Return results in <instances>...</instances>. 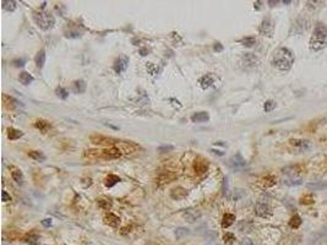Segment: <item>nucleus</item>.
Instances as JSON below:
<instances>
[{
	"label": "nucleus",
	"instance_id": "f257e3e1",
	"mask_svg": "<svg viewBox=\"0 0 327 245\" xmlns=\"http://www.w3.org/2000/svg\"><path fill=\"white\" fill-rule=\"evenodd\" d=\"M293 63H294V55L287 48H278L273 54V58H272V65L282 71L289 70L292 68Z\"/></svg>",
	"mask_w": 327,
	"mask_h": 245
},
{
	"label": "nucleus",
	"instance_id": "f03ea898",
	"mask_svg": "<svg viewBox=\"0 0 327 245\" xmlns=\"http://www.w3.org/2000/svg\"><path fill=\"white\" fill-rule=\"evenodd\" d=\"M33 18L42 30H49L54 26V17L47 11H38L33 15Z\"/></svg>",
	"mask_w": 327,
	"mask_h": 245
},
{
	"label": "nucleus",
	"instance_id": "7ed1b4c3",
	"mask_svg": "<svg viewBox=\"0 0 327 245\" xmlns=\"http://www.w3.org/2000/svg\"><path fill=\"white\" fill-rule=\"evenodd\" d=\"M275 32V24L269 17H266L262 20L260 25V33L266 36V37H272Z\"/></svg>",
	"mask_w": 327,
	"mask_h": 245
},
{
	"label": "nucleus",
	"instance_id": "20e7f679",
	"mask_svg": "<svg viewBox=\"0 0 327 245\" xmlns=\"http://www.w3.org/2000/svg\"><path fill=\"white\" fill-rule=\"evenodd\" d=\"M96 156L98 157H103V158H119L121 156V151L119 148H107V149H102V151H96Z\"/></svg>",
	"mask_w": 327,
	"mask_h": 245
},
{
	"label": "nucleus",
	"instance_id": "39448f33",
	"mask_svg": "<svg viewBox=\"0 0 327 245\" xmlns=\"http://www.w3.org/2000/svg\"><path fill=\"white\" fill-rule=\"evenodd\" d=\"M259 63L257 58L254 54L251 53H246L241 56V60H240V64L244 69H251L254 66H256V64Z\"/></svg>",
	"mask_w": 327,
	"mask_h": 245
},
{
	"label": "nucleus",
	"instance_id": "423d86ee",
	"mask_svg": "<svg viewBox=\"0 0 327 245\" xmlns=\"http://www.w3.org/2000/svg\"><path fill=\"white\" fill-rule=\"evenodd\" d=\"M128 65H129V58H128L126 55L121 54L119 58L115 60L113 69H114V71H115L117 74H121V72H124V71L126 70Z\"/></svg>",
	"mask_w": 327,
	"mask_h": 245
},
{
	"label": "nucleus",
	"instance_id": "0eeeda50",
	"mask_svg": "<svg viewBox=\"0 0 327 245\" xmlns=\"http://www.w3.org/2000/svg\"><path fill=\"white\" fill-rule=\"evenodd\" d=\"M245 164H246V162H245V159L241 157L240 153L234 155V156L228 161V165H229L232 169H234V171L241 169L243 167H245Z\"/></svg>",
	"mask_w": 327,
	"mask_h": 245
},
{
	"label": "nucleus",
	"instance_id": "6e6552de",
	"mask_svg": "<svg viewBox=\"0 0 327 245\" xmlns=\"http://www.w3.org/2000/svg\"><path fill=\"white\" fill-rule=\"evenodd\" d=\"M255 213L259 216V217H262V218H267L272 215V211H271V207L266 203H262V202H259L256 206H255Z\"/></svg>",
	"mask_w": 327,
	"mask_h": 245
},
{
	"label": "nucleus",
	"instance_id": "1a4fd4ad",
	"mask_svg": "<svg viewBox=\"0 0 327 245\" xmlns=\"http://www.w3.org/2000/svg\"><path fill=\"white\" fill-rule=\"evenodd\" d=\"M194 169H195V172L197 174H204L207 172V169H208V163L206 159L201 158V157H198L195 159L194 162Z\"/></svg>",
	"mask_w": 327,
	"mask_h": 245
},
{
	"label": "nucleus",
	"instance_id": "9d476101",
	"mask_svg": "<svg viewBox=\"0 0 327 245\" xmlns=\"http://www.w3.org/2000/svg\"><path fill=\"white\" fill-rule=\"evenodd\" d=\"M91 141L93 143L97 145H114L118 143V140L115 139H111V137H105V136H101V135H95L91 137Z\"/></svg>",
	"mask_w": 327,
	"mask_h": 245
},
{
	"label": "nucleus",
	"instance_id": "9b49d317",
	"mask_svg": "<svg viewBox=\"0 0 327 245\" xmlns=\"http://www.w3.org/2000/svg\"><path fill=\"white\" fill-rule=\"evenodd\" d=\"M186 195H188L186 189H184V187H181V186H176V187H174V189L170 190V197L173 200H176V201L185 199Z\"/></svg>",
	"mask_w": 327,
	"mask_h": 245
},
{
	"label": "nucleus",
	"instance_id": "f8f14e48",
	"mask_svg": "<svg viewBox=\"0 0 327 245\" xmlns=\"http://www.w3.org/2000/svg\"><path fill=\"white\" fill-rule=\"evenodd\" d=\"M313 38H316L320 41H326L327 39V27H325L323 25H317L314 30Z\"/></svg>",
	"mask_w": 327,
	"mask_h": 245
},
{
	"label": "nucleus",
	"instance_id": "ddd939ff",
	"mask_svg": "<svg viewBox=\"0 0 327 245\" xmlns=\"http://www.w3.org/2000/svg\"><path fill=\"white\" fill-rule=\"evenodd\" d=\"M104 222L108 225H111V227H118V225L120 224V218L118 216H115L114 213H112V212H108L104 216Z\"/></svg>",
	"mask_w": 327,
	"mask_h": 245
},
{
	"label": "nucleus",
	"instance_id": "4468645a",
	"mask_svg": "<svg viewBox=\"0 0 327 245\" xmlns=\"http://www.w3.org/2000/svg\"><path fill=\"white\" fill-rule=\"evenodd\" d=\"M198 83H200V86H201L204 90H207V88H210L214 83V77L212 76L211 74H207V75H205V76H202L201 79L198 80Z\"/></svg>",
	"mask_w": 327,
	"mask_h": 245
},
{
	"label": "nucleus",
	"instance_id": "2eb2a0df",
	"mask_svg": "<svg viewBox=\"0 0 327 245\" xmlns=\"http://www.w3.org/2000/svg\"><path fill=\"white\" fill-rule=\"evenodd\" d=\"M184 217L185 219L189 222V223H194L196 219H198L200 217H201V212L197 211V210H186L184 212Z\"/></svg>",
	"mask_w": 327,
	"mask_h": 245
},
{
	"label": "nucleus",
	"instance_id": "dca6fc26",
	"mask_svg": "<svg viewBox=\"0 0 327 245\" xmlns=\"http://www.w3.org/2000/svg\"><path fill=\"white\" fill-rule=\"evenodd\" d=\"M210 120V115L207 112H198L195 113V114L191 117V121L192 123H205Z\"/></svg>",
	"mask_w": 327,
	"mask_h": 245
},
{
	"label": "nucleus",
	"instance_id": "f3484780",
	"mask_svg": "<svg viewBox=\"0 0 327 245\" xmlns=\"http://www.w3.org/2000/svg\"><path fill=\"white\" fill-rule=\"evenodd\" d=\"M45 64V50L42 49L37 53V55H36V65H37V68L42 69Z\"/></svg>",
	"mask_w": 327,
	"mask_h": 245
},
{
	"label": "nucleus",
	"instance_id": "a211bd4d",
	"mask_svg": "<svg viewBox=\"0 0 327 245\" xmlns=\"http://www.w3.org/2000/svg\"><path fill=\"white\" fill-rule=\"evenodd\" d=\"M23 136V133L21 130H17L15 127H9L8 129V137L10 140H17V139H20Z\"/></svg>",
	"mask_w": 327,
	"mask_h": 245
},
{
	"label": "nucleus",
	"instance_id": "6ab92c4d",
	"mask_svg": "<svg viewBox=\"0 0 327 245\" xmlns=\"http://www.w3.org/2000/svg\"><path fill=\"white\" fill-rule=\"evenodd\" d=\"M19 80H20V82L22 83V85H25V86H27V85H30L31 82H33V76L32 75H30L28 72H26V71H22L21 74H20V76H19Z\"/></svg>",
	"mask_w": 327,
	"mask_h": 245
},
{
	"label": "nucleus",
	"instance_id": "aec40b11",
	"mask_svg": "<svg viewBox=\"0 0 327 245\" xmlns=\"http://www.w3.org/2000/svg\"><path fill=\"white\" fill-rule=\"evenodd\" d=\"M120 181V178L118 175H113V174H109L107 178H105V186L107 187H113L115 184H118Z\"/></svg>",
	"mask_w": 327,
	"mask_h": 245
},
{
	"label": "nucleus",
	"instance_id": "412c9836",
	"mask_svg": "<svg viewBox=\"0 0 327 245\" xmlns=\"http://www.w3.org/2000/svg\"><path fill=\"white\" fill-rule=\"evenodd\" d=\"M235 221V216L232 215V213H226L223 216V219H222V227L223 228H227L229 225H232Z\"/></svg>",
	"mask_w": 327,
	"mask_h": 245
},
{
	"label": "nucleus",
	"instance_id": "4be33fe9",
	"mask_svg": "<svg viewBox=\"0 0 327 245\" xmlns=\"http://www.w3.org/2000/svg\"><path fill=\"white\" fill-rule=\"evenodd\" d=\"M2 6L6 11H14L17 8V3L14 2V0H3V2H2Z\"/></svg>",
	"mask_w": 327,
	"mask_h": 245
},
{
	"label": "nucleus",
	"instance_id": "5701e85b",
	"mask_svg": "<svg viewBox=\"0 0 327 245\" xmlns=\"http://www.w3.org/2000/svg\"><path fill=\"white\" fill-rule=\"evenodd\" d=\"M28 156L34 159V161H37V162H43L45 159V156L42 153V152H38V151H30L28 152Z\"/></svg>",
	"mask_w": 327,
	"mask_h": 245
},
{
	"label": "nucleus",
	"instance_id": "b1692460",
	"mask_svg": "<svg viewBox=\"0 0 327 245\" xmlns=\"http://www.w3.org/2000/svg\"><path fill=\"white\" fill-rule=\"evenodd\" d=\"M11 177H12V179H14V180H15L17 184H23L25 178H23L22 172H21V171H19V169H15V171L11 173Z\"/></svg>",
	"mask_w": 327,
	"mask_h": 245
},
{
	"label": "nucleus",
	"instance_id": "393cba45",
	"mask_svg": "<svg viewBox=\"0 0 327 245\" xmlns=\"http://www.w3.org/2000/svg\"><path fill=\"white\" fill-rule=\"evenodd\" d=\"M283 183H284L287 186H295V185H300V184H301V179H300V178H297V177H290V178L284 179Z\"/></svg>",
	"mask_w": 327,
	"mask_h": 245
},
{
	"label": "nucleus",
	"instance_id": "a878e982",
	"mask_svg": "<svg viewBox=\"0 0 327 245\" xmlns=\"http://www.w3.org/2000/svg\"><path fill=\"white\" fill-rule=\"evenodd\" d=\"M36 127L39 129L42 133H45V131L50 127V125H49L48 121H45V120H43V119H39V120L36 121Z\"/></svg>",
	"mask_w": 327,
	"mask_h": 245
},
{
	"label": "nucleus",
	"instance_id": "bb28decb",
	"mask_svg": "<svg viewBox=\"0 0 327 245\" xmlns=\"http://www.w3.org/2000/svg\"><path fill=\"white\" fill-rule=\"evenodd\" d=\"M174 178H175V175H174L173 173L167 172V174L164 173L163 175H160V177L158 178V181H159V184H164V183H169V181H172Z\"/></svg>",
	"mask_w": 327,
	"mask_h": 245
},
{
	"label": "nucleus",
	"instance_id": "cd10ccee",
	"mask_svg": "<svg viewBox=\"0 0 327 245\" xmlns=\"http://www.w3.org/2000/svg\"><path fill=\"white\" fill-rule=\"evenodd\" d=\"M74 88H75V92L77 93H83L86 91V83L83 80H77L74 82Z\"/></svg>",
	"mask_w": 327,
	"mask_h": 245
},
{
	"label": "nucleus",
	"instance_id": "c85d7f7f",
	"mask_svg": "<svg viewBox=\"0 0 327 245\" xmlns=\"http://www.w3.org/2000/svg\"><path fill=\"white\" fill-rule=\"evenodd\" d=\"M239 43L243 44L244 47H252L254 44L256 43V39L254 38V37H245V38L239 39Z\"/></svg>",
	"mask_w": 327,
	"mask_h": 245
},
{
	"label": "nucleus",
	"instance_id": "c756f323",
	"mask_svg": "<svg viewBox=\"0 0 327 245\" xmlns=\"http://www.w3.org/2000/svg\"><path fill=\"white\" fill-rule=\"evenodd\" d=\"M238 228L240 232H251V228H252V224L248 221H241L239 224H238Z\"/></svg>",
	"mask_w": 327,
	"mask_h": 245
},
{
	"label": "nucleus",
	"instance_id": "7c9ffc66",
	"mask_svg": "<svg viewBox=\"0 0 327 245\" xmlns=\"http://www.w3.org/2000/svg\"><path fill=\"white\" fill-rule=\"evenodd\" d=\"M300 224H301V218H300L298 215L293 216L292 218H290V221H289V225H290L292 228H294V229H297Z\"/></svg>",
	"mask_w": 327,
	"mask_h": 245
},
{
	"label": "nucleus",
	"instance_id": "2f4dec72",
	"mask_svg": "<svg viewBox=\"0 0 327 245\" xmlns=\"http://www.w3.org/2000/svg\"><path fill=\"white\" fill-rule=\"evenodd\" d=\"M306 187H309V189H313V190H320V189H323V187H325V184L320 183V181H314V183L306 184Z\"/></svg>",
	"mask_w": 327,
	"mask_h": 245
},
{
	"label": "nucleus",
	"instance_id": "473e14b6",
	"mask_svg": "<svg viewBox=\"0 0 327 245\" xmlns=\"http://www.w3.org/2000/svg\"><path fill=\"white\" fill-rule=\"evenodd\" d=\"M98 206L101 209H103L104 211H109L112 209V202L108 200H98Z\"/></svg>",
	"mask_w": 327,
	"mask_h": 245
},
{
	"label": "nucleus",
	"instance_id": "72a5a7b5",
	"mask_svg": "<svg viewBox=\"0 0 327 245\" xmlns=\"http://www.w3.org/2000/svg\"><path fill=\"white\" fill-rule=\"evenodd\" d=\"M55 92H57V96H58L59 98H61V99H66V98L69 97V92H67L65 88H63V87H58V88L55 90Z\"/></svg>",
	"mask_w": 327,
	"mask_h": 245
},
{
	"label": "nucleus",
	"instance_id": "f704fd0d",
	"mask_svg": "<svg viewBox=\"0 0 327 245\" xmlns=\"http://www.w3.org/2000/svg\"><path fill=\"white\" fill-rule=\"evenodd\" d=\"M276 108V102L275 101H267L263 105V109L265 112H271V110H273Z\"/></svg>",
	"mask_w": 327,
	"mask_h": 245
},
{
	"label": "nucleus",
	"instance_id": "c9c22d12",
	"mask_svg": "<svg viewBox=\"0 0 327 245\" xmlns=\"http://www.w3.org/2000/svg\"><path fill=\"white\" fill-rule=\"evenodd\" d=\"M223 240H224L226 244H232L235 240V235L233 233H226L224 237H223Z\"/></svg>",
	"mask_w": 327,
	"mask_h": 245
},
{
	"label": "nucleus",
	"instance_id": "e433bc0d",
	"mask_svg": "<svg viewBox=\"0 0 327 245\" xmlns=\"http://www.w3.org/2000/svg\"><path fill=\"white\" fill-rule=\"evenodd\" d=\"M276 183V179L272 177V175H269V177H267V178H265L263 179V184H265V186H272Z\"/></svg>",
	"mask_w": 327,
	"mask_h": 245
},
{
	"label": "nucleus",
	"instance_id": "4c0bfd02",
	"mask_svg": "<svg viewBox=\"0 0 327 245\" xmlns=\"http://www.w3.org/2000/svg\"><path fill=\"white\" fill-rule=\"evenodd\" d=\"M313 201H314V197H313L311 195H307V196L304 195V196L300 199V202L304 203V205H305V203H313Z\"/></svg>",
	"mask_w": 327,
	"mask_h": 245
},
{
	"label": "nucleus",
	"instance_id": "58836bf2",
	"mask_svg": "<svg viewBox=\"0 0 327 245\" xmlns=\"http://www.w3.org/2000/svg\"><path fill=\"white\" fill-rule=\"evenodd\" d=\"M185 234H189V229H186V228H178L175 232V235L178 238H180L181 235H185Z\"/></svg>",
	"mask_w": 327,
	"mask_h": 245
},
{
	"label": "nucleus",
	"instance_id": "ea45409f",
	"mask_svg": "<svg viewBox=\"0 0 327 245\" xmlns=\"http://www.w3.org/2000/svg\"><path fill=\"white\" fill-rule=\"evenodd\" d=\"M174 147L173 146H170V145H164V146H160L159 148H158V151L159 152H162V153H164V152H168V151H172Z\"/></svg>",
	"mask_w": 327,
	"mask_h": 245
},
{
	"label": "nucleus",
	"instance_id": "a19ab883",
	"mask_svg": "<svg viewBox=\"0 0 327 245\" xmlns=\"http://www.w3.org/2000/svg\"><path fill=\"white\" fill-rule=\"evenodd\" d=\"M228 193H229V189H228V179L226 178V179L223 180V194H224L226 196H228Z\"/></svg>",
	"mask_w": 327,
	"mask_h": 245
},
{
	"label": "nucleus",
	"instance_id": "79ce46f5",
	"mask_svg": "<svg viewBox=\"0 0 327 245\" xmlns=\"http://www.w3.org/2000/svg\"><path fill=\"white\" fill-rule=\"evenodd\" d=\"M2 200H3L4 202H8V201L11 200V197H10V195H9L6 191H3V193H2Z\"/></svg>",
	"mask_w": 327,
	"mask_h": 245
},
{
	"label": "nucleus",
	"instance_id": "37998d69",
	"mask_svg": "<svg viewBox=\"0 0 327 245\" xmlns=\"http://www.w3.org/2000/svg\"><path fill=\"white\" fill-rule=\"evenodd\" d=\"M239 245H254L252 244V241L250 240V239H248V238H244L241 241H240V244Z\"/></svg>",
	"mask_w": 327,
	"mask_h": 245
},
{
	"label": "nucleus",
	"instance_id": "c03bdc74",
	"mask_svg": "<svg viewBox=\"0 0 327 245\" xmlns=\"http://www.w3.org/2000/svg\"><path fill=\"white\" fill-rule=\"evenodd\" d=\"M213 49L216 50V52H222L223 50V46L221 44V43H214V47H213Z\"/></svg>",
	"mask_w": 327,
	"mask_h": 245
},
{
	"label": "nucleus",
	"instance_id": "a18cd8bd",
	"mask_svg": "<svg viewBox=\"0 0 327 245\" xmlns=\"http://www.w3.org/2000/svg\"><path fill=\"white\" fill-rule=\"evenodd\" d=\"M25 63H26L25 59H20V60H15V61H14V64H15L16 66H23Z\"/></svg>",
	"mask_w": 327,
	"mask_h": 245
},
{
	"label": "nucleus",
	"instance_id": "49530a36",
	"mask_svg": "<svg viewBox=\"0 0 327 245\" xmlns=\"http://www.w3.org/2000/svg\"><path fill=\"white\" fill-rule=\"evenodd\" d=\"M42 224L44 225V227H50V225H51V219H43Z\"/></svg>",
	"mask_w": 327,
	"mask_h": 245
},
{
	"label": "nucleus",
	"instance_id": "de8ad7c7",
	"mask_svg": "<svg viewBox=\"0 0 327 245\" xmlns=\"http://www.w3.org/2000/svg\"><path fill=\"white\" fill-rule=\"evenodd\" d=\"M37 239H38V237H36V235H34V237H31V238L28 239V241H31L33 245H36V244H37V243H36V241H37Z\"/></svg>",
	"mask_w": 327,
	"mask_h": 245
},
{
	"label": "nucleus",
	"instance_id": "09e8293b",
	"mask_svg": "<svg viewBox=\"0 0 327 245\" xmlns=\"http://www.w3.org/2000/svg\"><path fill=\"white\" fill-rule=\"evenodd\" d=\"M140 54L143 55V56L147 55V54H148V49H146V48H145V49H140Z\"/></svg>",
	"mask_w": 327,
	"mask_h": 245
}]
</instances>
